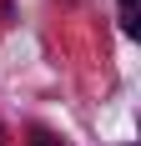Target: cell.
Wrapping results in <instances>:
<instances>
[{
	"mask_svg": "<svg viewBox=\"0 0 141 146\" xmlns=\"http://www.w3.org/2000/svg\"><path fill=\"white\" fill-rule=\"evenodd\" d=\"M116 5H121V30L141 35V0H116Z\"/></svg>",
	"mask_w": 141,
	"mask_h": 146,
	"instance_id": "6da1fadb",
	"label": "cell"
},
{
	"mask_svg": "<svg viewBox=\"0 0 141 146\" xmlns=\"http://www.w3.org/2000/svg\"><path fill=\"white\" fill-rule=\"evenodd\" d=\"M30 146H66L61 136H51L45 126H30Z\"/></svg>",
	"mask_w": 141,
	"mask_h": 146,
	"instance_id": "7a4b0ae2",
	"label": "cell"
}]
</instances>
